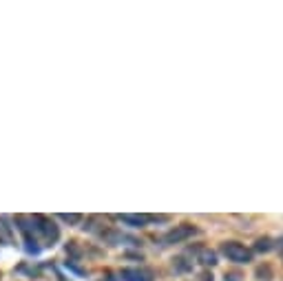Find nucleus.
<instances>
[{
    "instance_id": "1",
    "label": "nucleus",
    "mask_w": 283,
    "mask_h": 281,
    "mask_svg": "<svg viewBox=\"0 0 283 281\" xmlns=\"http://www.w3.org/2000/svg\"><path fill=\"white\" fill-rule=\"evenodd\" d=\"M13 224H16V228L22 232L25 250L29 252V255H40V252H42V246H40V239L36 235V228H33L31 215H16V217H13Z\"/></svg>"
},
{
    "instance_id": "2",
    "label": "nucleus",
    "mask_w": 283,
    "mask_h": 281,
    "mask_svg": "<svg viewBox=\"0 0 283 281\" xmlns=\"http://www.w3.org/2000/svg\"><path fill=\"white\" fill-rule=\"evenodd\" d=\"M33 219V228H36L38 239L44 246H53L60 242V226L46 215H31Z\"/></svg>"
},
{
    "instance_id": "3",
    "label": "nucleus",
    "mask_w": 283,
    "mask_h": 281,
    "mask_svg": "<svg viewBox=\"0 0 283 281\" xmlns=\"http://www.w3.org/2000/svg\"><path fill=\"white\" fill-rule=\"evenodd\" d=\"M219 250L228 262H234V264H250L252 262V250H248L241 242H224L219 246Z\"/></svg>"
},
{
    "instance_id": "4",
    "label": "nucleus",
    "mask_w": 283,
    "mask_h": 281,
    "mask_svg": "<svg viewBox=\"0 0 283 281\" xmlns=\"http://www.w3.org/2000/svg\"><path fill=\"white\" fill-rule=\"evenodd\" d=\"M195 235H199L197 226H193V224H179V226H175V228L168 230L166 235L159 239V242H161V246H173V244L186 242V239H191Z\"/></svg>"
},
{
    "instance_id": "5",
    "label": "nucleus",
    "mask_w": 283,
    "mask_h": 281,
    "mask_svg": "<svg viewBox=\"0 0 283 281\" xmlns=\"http://www.w3.org/2000/svg\"><path fill=\"white\" fill-rule=\"evenodd\" d=\"M120 279L122 281H155L153 272H148L144 268H124L120 272Z\"/></svg>"
},
{
    "instance_id": "6",
    "label": "nucleus",
    "mask_w": 283,
    "mask_h": 281,
    "mask_svg": "<svg viewBox=\"0 0 283 281\" xmlns=\"http://www.w3.org/2000/svg\"><path fill=\"white\" fill-rule=\"evenodd\" d=\"M120 222L131 228H144L146 224H151V215H120Z\"/></svg>"
},
{
    "instance_id": "7",
    "label": "nucleus",
    "mask_w": 283,
    "mask_h": 281,
    "mask_svg": "<svg viewBox=\"0 0 283 281\" xmlns=\"http://www.w3.org/2000/svg\"><path fill=\"white\" fill-rule=\"evenodd\" d=\"M197 259L204 266H215L217 264V252L215 250H208V248H199L197 250Z\"/></svg>"
},
{
    "instance_id": "8",
    "label": "nucleus",
    "mask_w": 283,
    "mask_h": 281,
    "mask_svg": "<svg viewBox=\"0 0 283 281\" xmlns=\"http://www.w3.org/2000/svg\"><path fill=\"white\" fill-rule=\"evenodd\" d=\"M64 250H66V255H69L71 262H78V259H82V255H84V250L80 248L78 242H66Z\"/></svg>"
},
{
    "instance_id": "9",
    "label": "nucleus",
    "mask_w": 283,
    "mask_h": 281,
    "mask_svg": "<svg viewBox=\"0 0 283 281\" xmlns=\"http://www.w3.org/2000/svg\"><path fill=\"white\" fill-rule=\"evenodd\" d=\"M11 242H13L11 226H7V217H0V244H11Z\"/></svg>"
},
{
    "instance_id": "10",
    "label": "nucleus",
    "mask_w": 283,
    "mask_h": 281,
    "mask_svg": "<svg viewBox=\"0 0 283 281\" xmlns=\"http://www.w3.org/2000/svg\"><path fill=\"white\" fill-rule=\"evenodd\" d=\"M173 270L175 272H191L193 262H186V257H175L173 259Z\"/></svg>"
},
{
    "instance_id": "11",
    "label": "nucleus",
    "mask_w": 283,
    "mask_h": 281,
    "mask_svg": "<svg viewBox=\"0 0 283 281\" xmlns=\"http://www.w3.org/2000/svg\"><path fill=\"white\" fill-rule=\"evenodd\" d=\"M254 277H257L259 281H270L272 279V266L270 264L257 266V270H254Z\"/></svg>"
},
{
    "instance_id": "12",
    "label": "nucleus",
    "mask_w": 283,
    "mask_h": 281,
    "mask_svg": "<svg viewBox=\"0 0 283 281\" xmlns=\"http://www.w3.org/2000/svg\"><path fill=\"white\" fill-rule=\"evenodd\" d=\"M272 248H274V244L270 237H259L257 242H254V250L257 252H270Z\"/></svg>"
},
{
    "instance_id": "13",
    "label": "nucleus",
    "mask_w": 283,
    "mask_h": 281,
    "mask_svg": "<svg viewBox=\"0 0 283 281\" xmlns=\"http://www.w3.org/2000/svg\"><path fill=\"white\" fill-rule=\"evenodd\" d=\"M58 217L62 219L64 224H71V226H78L80 222H82V215H78V213H71V215L69 213H62V215H58Z\"/></svg>"
},
{
    "instance_id": "14",
    "label": "nucleus",
    "mask_w": 283,
    "mask_h": 281,
    "mask_svg": "<svg viewBox=\"0 0 283 281\" xmlns=\"http://www.w3.org/2000/svg\"><path fill=\"white\" fill-rule=\"evenodd\" d=\"M64 266H66V270L76 272V275H80V277H84V275H86V270H82L80 266H76V262H71V259H69V262H64Z\"/></svg>"
},
{
    "instance_id": "15",
    "label": "nucleus",
    "mask_w": 283,
    "mask_h": 281,
    "mask_svg": "<svg viewBox=\"0 0 283 281\" xmlns=\"http://www.w3.org/2000/svg\"><path fill=\"white\" fill-rule=\"evenodd\" d=\"M16 272H25V275H29V277H38V275H40V272H38L36 268H29V266H27V264L18 266V268H16Z\"/></svg>"
},
{
    "instance_id": "16",
    "label": "nucleus",
    "mask_w": 283,
    "mask_h": 281,
    "mask_svg": "<svg viewBox=\"0 0 283 281\" xmlns=\"http://www.w3.org/2000/svg\"><path fill=\"white\" fill-rule=\"evenodd\" d=\"M151 222H155V224H164V222H168V217H166V215H151Z\"/></svg>"
},
{
    "instance_id": "17",
    "label": "nucleus",
    "mask_w": 283,
    "mask_h": 281,
    "mask_svg": "<svg viewBox=\"0 0 283 281\" xmlns=\"http://www.w3.org/2000/svg\"><path fill=\"white\" fill-rule=\"evenodd\" d=\"M226 281H241L239 272H226Z\"/></svg>"
},
{
    "instance_id": "18",
    "label": "nucleus",
    "mask_w": 283,
    "mask_h": 281,
    "mask_svg": "<svg viewBox=\"0 0 283 281\" xmlns=\"http://www.w3.org/2000/svg\"><path fill=\"white\" fill-rule=\"evenodd\" d=\"M199 279H201V281H213V272H208V270H206V272H201Z\"/></svg>"
},
{
    "instance_id": "19",
    "label": "nucleus",
    "mask_w": 283,
    "mask_h": 281,
    "mask_svg": "<svg viewBox=\"0 0 283 281\" xmlns=\"http://www.w3.org/2000/svg\"><path fill=\"white\" fill-rule=\"evenodd\" d=\"M100 281H117L115 277H113V275H106V277H102V279H100Z\"/></svg>"
},
{
    "instance_id": "20",
    "label": "nucleus",
    "mask_w": 283,
    "mask_h": 281,
    "mask_svg": "<svg viewBox=\"0 0 283 281\" xmlns=\"http://www.w3.org/2000/svg\"><path fill=\"white\" fill-rule=\"evenodd\" d=\"M279 244H281V250H283V239H281V242H279Z\"/></svg>"
}]
</instances>
